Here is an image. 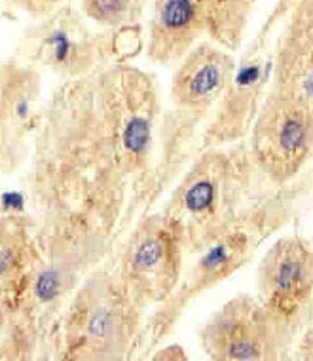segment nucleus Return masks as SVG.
Masks as SVG:
<instances>
[{"instance_id":"obj_17","label":"nucleus","mask_w":313,"mask_h":361,"mask_svg":"<svg viewBox=\"0 0 313 361\" xmlns=\"http://www.w3.org/2000/svg\"><path fill=\"white\" fill-rule=\"evenodd\" d=\"M260 0H207V38L238 51Z\"/></svg>"},{"instance_id":"obj_1","label":"nucleus","mask_w":313,"mask_h":361,"mask_svg":"<svg viewBox=\"0 0 313 361\" xmlns=\"http://www.w3.org/2000/svg\"><path fill=\"white\" fill-rule=\"evenodd\" d=\"M29 160L25 196L44 264L82 281L122 238L132 196L101 118L94 75L53 90Z\"/></svg>"},{"instance_id":"obj_7","label":"nucleus","mask_w":313,"mask_h":361,"mask_svg":"<svg viewBox=\"0 0 313 361\" xmlns=\"http://www.w3.org/2000/svg\"><path fill=\"white\" fill-rule=\"evenodd\" d=\"M274 188H269V192L258 200L245 221L209 247L196 253V261L182 272V280L175 293L156 306L146 318L141 354L152 352L165 336H170L188 306L243 268L253 259L258 245L283 223L285 213L281 198L274 196Z\"/></svg>"},{"instance_id":"obj_14","label":"nucleus","mask_w":313,"mask_h":361,"mask_svg":"<svg viewBox=\"0 0 313 361\" xmlns=\"http://www.w3.org/2000/svg\"><path fill=\"white\" fill-rule=\"evenodd\" d=\"M274 84L313 112V0H279Z\"/></svg>"},{"instance_id":"obj_4","label":"nucleus","mask_w":313,"mask_h":361,"mask_svg":"<svg viewBox=\"0 0 313 361\" xmlns=\"http://www.w3.org/2000/svg\"><path fill=\"white\" fill-rule=\"evenodd\" d=\"M101 118L116 160L132 179L122 236L139 219V200L151 175L163 109L158 84L132 61H116L94 73Z\"/></svg>"},{"instance_id":"obj_12","label":"nucleus","mask_w":313,"mask_h":361,"mask_svg":"<svg viewBox=\"0 0 313 361\" xmlns=\"http://www.w3.org/2000/svg\"><path fill=\"white\" fill-rule=\"evenodd\" d=\"M258 299L285 343L313 300V247L300 236L279 238L258 262Z\"/></svg>"},{"instance_id":"obj_19","label":"nucleus","mask_w":313,"mask_h":361,"mask_svg":"<svg viewBox=\"0 0 313 361\" xmlns=\"http://www.w3.org/2000/svg\"><path fill=\"white\" fill-rule=\"evenodd\" d=\"M69 0H2V6L6 12L29 16L31 19L44 18L56 8H59Z\"/></svg>"},{"instance_id":"obj_3","label":"nucleus","mask_w":313,"mask_h":361,"mask_svg":"<svg viewBox=\"0 0 313 361\" xmlns=\"http://www.w3.org/2000/svg\"><path fill=\"white\" fill-rule=\"evenodd\" d=\"M146 310L133 300L110 255L91 270L65 306L44 360L124 361L141 352Z\"/></svg>"},{"instance_id":"obj_18","label":"nucleus","mask_w":313,"mask_h":361,"mask_svg":"<svg viewBox=\"0 0 313 361\" xmlns=\"http://www.w3.org/2000/svg\"><path fill=\"white\" fill-rule=\"evenodd\" d=\"M78 4L95 25L122 29L143 25L152 0H78Z\"/></svg>"},{"instance_id":"obj_16","label":"nucleus","mask_w":313,"mask_h":361,"mask_svg":"<svg viewBox=\"0 0 313 361\" xmlns=\"http://www.w3.org/2000/svg\"><path fill=\"white\" fill-rule=\"evenodd\" d=\"M207 38V0H152L144 29V57L177 65Z\"/></svg>"},{"instance_id":"obj_13","label":"nucleus","mask_w":313,"mask_h":361,"mask_svg":"<svg viewBox=\"0 0 313 361\" xmlns=\"http://www.w3.org/2000/svg\"><path fill=\"white\" fill-rule=\"evenodd\" d=\"M42 73L37 65L12 57L0 65V168L13 173L29 162L42 120Z\"/></svg>"},{"instance_id":"obj_9","label":"nucleus","mask_w":313,"mask_h":361,"mask_svg":"<svg viewBox=\"0 0 313 361\" xmlns=\"http://www.w3.org/2000/svg\"><path fill=\"white\" fill-rule=\"evenodd\" d=\"M247 147L258 171L277 187H287L313 154V112L295 95L272 86Z\"/></svg>"},{"instance_id":"obj_6","label":"nucleus","mask_w":313,"mask_h":361,"mask_svg":"<svg viewBox=\"0 0 313 361\" xmlns=\"http://www.w3.org/2000/svg\"><path fill=\"white\" fill-rule=\"evenodd\" d=\"M44 262L25 194L4 192L0 215V360H38L34 280Z\"/></svg>"},{"instance_id":"obj_15","label":"nucleus","mask_w":313,"mask_h":361,"mask_svg":"<svg viewBox=\"0 0 313 361\" xmlns=\"http://www.w3.org/2000/svg\"><path fill=\"white\" fill-rule=\"evenodd\" d=\"M236 51L211 38L201 40L175 65L171 105L211 116L236 69Z\"/></svg>"},{"instance_id":"obj_2","label":"nucleus","mask_w":313,"mask_h":361,"mask_svg":"<svg viewBox=\"0 0 313 361\" xmlns=\"http://www.w3.org/2000/svg\"><path fill=\"white\" fill-rule=\"evenodd\" d=\"M272 187L277 185L258 171L243 139L201 149L163 200L162 212L181 226L186 255H196L245 221Z\"/></svg>"},{"instance_id":"obj_5","label":"nucleus","mask_w":313,"mask_h":361,"mask_svg":"<svg viewBox=\"0 0 313 361\" xmlns=\"http://www.w3.org/2000/svg\"><path fill=\"white\" fill-rule=\"evenodd\" d=\"M144 51L143 25L107 29L95 25L80 4L65 2L21 32L15 56L50 71L61 80L89 76Z\"/></svg>"},{"instance_id":"obj_10","label":"nucleus","mask_w":313,"mask_h":361,"mask_svg":"<svg viewBox=\"0 0 313 361\" xmlns=\"http://www.w3.org/2000/svg\"><path fill=\"white\" fill-rule=\"evenodd\" d=\"M276 69V19L269 13L257 37L236 63L226 92L207 120L201 149L226 147L243 141L255 124Z\"/></svg>"},{"instance_id":"obj_11","label":"nucleus","mask_w":313,"mask_h":361,"mask_svg":"<svg viewBox=\"0 0 313 361\" xmlns=\"http://www.w3.org/2000/svg\"><path fill=\"white\" fill-rule=\"evenodd\" d=\"M200 346L213 361H272L287 348L266 306L253 295H236L200 327Z\"/></svg>"},{"instance_id":"obj_8","label":"nucleus","mask_w":313,"mask_h":361,"mask_svg":"<svg viewBox=\"0 0 313 361\" xmlns=\"http://www.w3.org/2000/svg\"><path fill=\"white\" fill-rule=\"evenodd\" d=\"M184 234L167 213H144L110 253L116 274L143 310L170 299L184 272Z\"/></svg>"}]
</instances>
